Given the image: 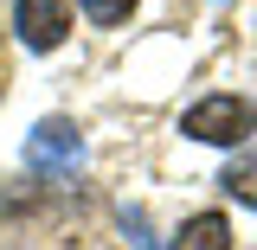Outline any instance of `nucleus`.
Returning <instances> with one entry per match:
<instances>
[{
    "mask_svg": "<svg viewBox=\"0 0 257 250\" xmlns=\"http://www.w3.org/2000/svg\"><path fill=\"white\" fill-rule=\"evenodd\" d=\"M77 7L90 13L96 26H116V20H128V13H135V0H77Z\"/></svg>",
    "mask_w": 257,
    "mask_h": 250,
    "instance_id": "6",
    "label": "nucleus"
},
{
    "mask_svg": "<svg viewBox=\"0 0 257 250\" xmlns=\"http://www.w3.org/2000/svg\"><path fill=\"white\" fill-rule=\"evenodd\" d=\"M13 32L26 52H58L71 32V0H13Z\"/></svg>",
    "mask_w": 257,
    "mask_h": 250,
    "instance_id": "3",
    "label": "nucleus"
},
{
    "mask_svg": "<svg viewBox=\"0 0 257 250\" xmlns=\"http://www.w3.org/2000/svg\"><path fill=\"white\" fill-rule=\"evenodd\" d=\"M122 231H128L135 250H155V237H148V212H142V205H122Z\"/></svg>",
    "mask_w": 257,
    "mask_h": 250,
    "instance_id": "7",
    "label": "nucleus"
},
{
    "mask_svg": "<svg viewBox=\"0 0 257 250\" xmlns=\"http://www.w3.org/2000/svg\"><path fill=\"white\" fill-rule=\"evenodd\" d=\"M26 167H39V173H77L84 167V135H77V122H64V116H45V122L26 135Z\"/></svg>",
    "mask_w": 257,
    "mask_h": 250,
    "instance_id": "2",
    "label": "nucleus"
},
{
    "mask_svg": "<svg viewBox=\"0 0 257 250\" xmlns=\"http://www.w3.org/2000/svg\"><path fill=\"white\" fill-rule=\"evenodd\" d=\"M219 186L231 192L238 205H251V212H257V154H238V160L219 173Z\"/></svg>",
    "mask_w": 257,
    "mask_h": 250,
    "instance_id": "5",
    "label": "nucleus"
},
{
    "mask_svg": "<svg viewBox=\"0 0 257 250\" xmlns=\"http://www.w3.org/2000/svg\"><path fill=\"white\" fill-rule=\"evenodd\" d=\"M180 135L206 141V148H238V141L257 135V103L251 96H199L180 116Z\"/></svg>",
    "mask_w": 257,
    "mask_h": 250,
    "instance_id": "1",
    "label": "nucleus"
},
{
    "mask_svg": "<svg viewBox=\"0 0 257 250\" xmlns=\"http://www.w3.org/2000/svg\"><path fill=\"white\" fill-rule=\"evenodd\" d=\"M167 250H231V218L225 212H193Z\"/></svg>",
    "mask_w": 257,
    "mask_h": 250,
    "instance_id": "4",
    "label": "nucleus"
}]
</instances>
